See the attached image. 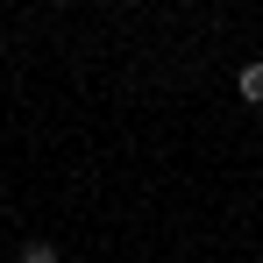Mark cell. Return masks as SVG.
<instances>
[{"label": "cell", "instance_id": "cell-2", "mask_svg": "<svg viewBox=\"0 0 263 263\" xmlns=\"http://www.w3.org/2000/svg\"><path fill=\"white\" fill-rule=\"evenodd\" d=\"M22 263H57V249H50V242H29V249H22Z\"/></svg>", "mask_w": 263, "mask_h": 263}, {"label": "cell", "instance_id": "cell-1", "mask_svg": "<svg viewBox=\"0 0 263 263\" xmlns=\"http://www.w3.org/2000/svg\"><path fill=\"white\" fill-rule=\"evenodd\" d=\"M242 100H256V107H263V64H242Z\"/></svg>", "mask_w": 263, "mask_h": 263}]
</instances>
